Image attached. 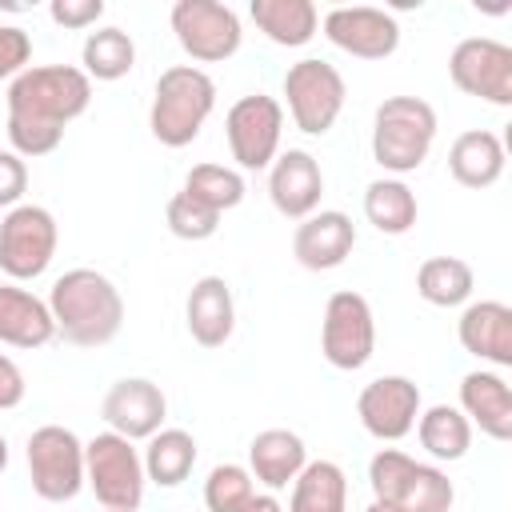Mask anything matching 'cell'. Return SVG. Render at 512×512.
<instances>
[{
  "label": "cell",
  "instance_id": "obj_1",
  "mask_svg": "<svg viewBox=\"0 0 512 512\" xmlns=\"http://www.w3.org/2000/svg\"><path fill=\"white\" fill-rule=\"evenodd\" d=\"M48 312L60 340L76 348H104L124 324V296L104 272L72 268L52 284Z\"/></svg>",
  "mask_w": 512,
  "mask_h": 512
},
{
  "label": "cell",
  "instance_id": "obj_2",
  "mask_svg": "<svg viewBox=\"0 0 512 512\" xmlns=\"http://www.w3.org/2000/svg\"><path fill=\"white\" fill-rule=\"evenodd\" d=\"M8 120L44 128V132H64L76 116L88 112L92 104V80L76 64H28L16 80H8Z\"/></svg>",
  "mask_w": 512,
  "mask_h": 512
},
{
  "label": "cell",
  "instance_id": "obj_3",
  "mask_svg": "<svg viewBox=\"0 0 512 512\" xmlns=\"http://www.w3.org/2000/svg\"><path fill=\"white\" fill-rule=\"evenodd\" d=\"M216 108V80L196 64H172L156 76L148 128L164 148H184L200 136Z\"/></svg>",
  "mask_w": 512,
  "mask_h": 512
},
{
  "label": "cell",
  "instance_id": "obj_4",
  "mask_svg": "<svg viewBox=\"0 0 512 512\" xmlns=\"http://www.w3.org/2000/svg\"><path fill=\"white\" fill-rule=\"evenodd\" d=\"M368 484L372 500L396 512H452L456 500V488L444 468L424 464L400 448H380L368 460Z\"/></svg>",
  "mask_w": 512,
  "mask_h": 512
},
{
  "label": "cell",
  "instance_id": "obj_5",
  "mask_svg": "<svg viewBox=\"0 0 512 512\" xmlns=\"http://www.w3.org/2000/svg\"><path fill=\"white\" fill-rule=\"evenodd\" d=\"M436 140V112L420 96H388L372 116V160L392 172H416Z\"/></svg>",
  "mask_w": 512,
  "mask_h": 512
},
{
  "label": "cell",
  "instance_id": "obj_6",
  "mask_svg": "<svg viewBox=\"0 0 512 512\" xmlns=\"http://www.w3.org/2000/svg\"><path fill=\"white\" fill-rule=\"evenodd\" d=\"M84 484L108 512H136L148 484L136 444L116 432H96L84 444Z\"/></svg>",
  "mask_w": 512,
  "mask_h": 512
},
{
  "label": "cell",
  "instance_id": "obj_7",
  "mask_svg": "<svg viewBox=\"0 0 512 512\" xmlns=\"http://www.w3.org/2000/svg\"><path fill=\"white\" fill-rule=\"evenodd\" d=\"M28 480L48 504L76 500L84 488V440L64 424H44L28 436Z\"/></svg>",
  "mask_w": 512,
  "mask_h": 512
},
{
  "label": "cell",
  "instance_id": "obj_8",
  "mask_svg": "<svg viewBox=\"0 0 512 512\" xmlns=\"http://www.w3.org/2000/svg\"><path fill=\"white\" fill-rule=\"evenodd\" d=\"M284 100H288V116L304 136H324L348 100V84L344 76L316 56H304L296 64H288L284 72Z\"/></svg>",
  "mask_w": 512,
  "mask_h": 512
},
{
  "label": "cell",
  "instance_id": "obj_9",
  "mask_svg": "<svg viewBox=\"0 0 512 512\" xmlns=\"http://www.w3.org/2000/svg\"><path fill=\"white\" fill-rule=\"evenodd\" d=\"M56 244H60L56 216L40 204H16L0 220V272L12 284L36 280L48 272Z\"/></svg>",
  "mask_w": 512,
  "mask_h": 512
},
{
  "label": "cell",
  "instance_id": "obj_10",
  "mask_svg": "<svg viewBox=\"0 0 512 512\" xmlns=\"http://www.w3.org/2000/svg\"><path fill=\"white\" fill-rule=\"evenodd\" d=\"M320 352L340 372H356V368H364L372 360V352H376V320H372V304L360 292L340 288V292L328 296L324 320H320Z\"/></svg>",
  "mask_w": 512,
  "mask_h": 512
},
{
  "label": "cell",
  "instance_id": "obj_11",
  "mask_svg": "<svg viewBox=\"0 0 512 512\" xmlns=\"http://www.w3.org/2000/svg\"><path fill=\"white\" fill-rule=\"evenodd\" d=\"M168 24L176 32V44L196 64H220L236 56L244 40L240 16L220 0H176L168 12Z\"/></svg>",
  "mask_w": 512,
  "mask_h": 512
},
{
  "label": "cell",
  "instance_id": "obj_12",
  "mask_svg": "<svg viewBox=\"0 0 512 512\" xmlns=\"http://www.w3.org/2000/svg\"><path fill=\"white\" fill-rule=\"evenodd\" d=\"M224 136H228V152L240 168H248V172L268 168L280 156L284 104L264 92L240 96L224 116Z\"/></svg>",
  "mask_w": 512,
  "mask_h": 512
},
{
  "label": "cell",
  "instance_id": "obj_13",
  "mask_svg": "<svg viewBox=\"0 0 512 512\" xmlns=\"http://www.w3.org/2000/svg\"><path fill=\"white\" fill-rule=\"evenodd\" d=\"M448 76L464 96L496 108L512 104V48L492 36H464L448 56Z\"/></svg>",
  "mask_w": 512,
  "mask_h": 512
},
{
  "label": "cell",
  "instance_id": "obj_14",
  "mask_svg": "<svg viewBox=\"0 0 512 512\" xmlns=\"http://www.w3.org/2000/svg\"><path fill=\"white\" fill-rule=\"evenodd\" d=\"M324 36L356 56V60H388L396 48H400V24L392 12L384 8H372V4H340V8H328L324 20H320Z\"/></svg>",
  "mask_w": 512,
  "mask_h": 512
},
{
  "label": "cell",
  "instance_id": "obj_15",
  "mask_svg": "<svg viewBox=\"0 0 512 512\" xmlns=\"http://www.w3.org/2000/svg\"><path fill=\"white\" fill-rule=\"evenodd\" d=\"M356 416L376 440H404L420 416V388L408 376H376L356 396Z\"/></svg>",
  "mask_w": 512,
  "mask_h": 512
},
{
  "label": "cell",
  "instance_id": "obj_16",
  "mask_svg": "<svg viewBox=\"0 0 512 512\" xmlns=\"http://www.w3.org/2000/svg\"><path fill=\"white\" fill-rule=\"evenodd\" d=\"M100 416H104L108 432H116V436H124V440L136 444V440H148L152 432L164 428L168 400H164L160 384H152L144 376H124V380H116L104 392Z\"/></svg>",
  "mask_w": 512,
  "mask_h": 512
},
{
  "label": "cell",
  "instance_id": "obj_17",
  "mask_svg": "<svg viewBox=\"0 0 512 512\" xmlns=\"http://www.w3.org/2000/svg\"><path fill=\"white\" fill-rule=\"evenodd\" d=\"M356 248V224L340 208H316L304 216L292 232V256L308 272H332L340 268Z\"/></svg>",
  "mask_w": 512,
  "mask_h": 512
},
{
  "label": "cell",
  "instance_id": "obj_18",
  "mask_svg": "<svg viewBox=\"0 0 512 512\" xmlns=\"http://www.w3.org/2000/svg\"><path fill=\"white\" fill-rule=\"evenodd\" d=\"M320 196H324V172L312 152L288 148L268 164V200L280 216L304 220L320 208Z\"/></svg>",
  "mask_w": 512,
  "mask_h": 512
},
{
  "label": "cell",
  "instance_id": "obj_19",
  "mask_svg": "<svg viewBox=\"0 0 512 512\" xmlns=\"http://www.w3.org/2000/svg\"><path fill=\"white\" fill-rule=\"evenodd\" d=\"M464 352L496 368H512V308L500 300H472L456 320Z\"/></svg>",
  "mask_w": 512,
  "mask_h": 512
},
{
  "label": "cell",
  "instance_id": "obj_20",
  "mask_svg": "<svg viewBox=\"0 0 512 512\" xmlns=\"http://www.w3.org/2000/svg\"><path fill=\"white\" fill-rule=\"evenodd\" d=\"M188 332L200 348H224L236 328V300L224 276H200L184 300Z\"/></svg>",
  "mask_w": 512,
  "mask_h": 512
},
{
  "label": "cell",
  "instance_id": "obj_21",
  "mask_svg": "<svg viewBox=\"0 0 512 512\" xmlns=\"http://www.w3.org/2000/svg\"><path fill=\"white\" fill-rule=\"evenodd\" d=\"M460 412L492 440H512V388L500 372H468L460 380Z\"/></svg>",
  "mask_w": 512,
  "mask_h": 512
},
{
  "label": "cell",
  "instance_id": "obj_22",
  "mask_svg": "<svg viewBox=\"0 0 512 512\" xmlns=\"http://www.w3.org/2000/svg\"><path fill=\"white\" fill-rule=\"evenodd\" d=\"M304 464H308V448L292 428H264L248 444V472L268 492L288 488Z\"/></svg>",
  "mask_w": 512,
  "mask_h": 512
},
{
  "label": "cell",
  "instance_id": "obj_23",
  "mask_svg": "<svg viewBox=\"0 0 512 512\" xmlns=\"http://www.w3.org/2000/svg\"><path fill=\"white\" fill-rule=\"evenodd\" d=\"M56 340V324L48 300L32 296L20 284H0V344L8 348H44Z\"/></svg>",
  "mask_w": 512,
  "mask_h": 512
},
{
  "label": "cell",
  "instance_id": "obj_24",
  "mask_svg": "<svg viewBox=\"0 0 512 512\" xmlns=\"http://www.w3.org/2000/svg\"><path fill=\"white\" fill-rule=\"evenodd\" d=\"M448 172L464 188H492L504 176V144L488 128H468L448 148Z\"/></svg>",
  "mask_w": 512,
  "mask_h": 512
},
{
  "label": "cell",
  "instance_id": "obj_25",
  "mask_svg": "<svg viewBox=\"0 0 512 512\" xmlns=\"http://www.w3.org/2000/svg\"><path fill=\"white\" fill-rule=\"evenodd\" d=\"M248 16L280 48H304L320 28V12L312 0H252Z\"/></svg>",
  "mask_w": 512,
  "mask_h": 512
},
{
  "label": "cell",
  "instance_id": "obj_26",
  "mask_svg": "<svg viewBox=\"0 0 512 512\" xmlns=\"http://www.w3.org/2000/svg\"><path fill=\"white\" fill-rule=\"evenodd\" d=\"M288 512H348V476L336 460H308L292 480Z\"/></svg>",
  "mask_w": 512,
  "mask_h": 512
},
{
  "label": "cell",
  "instance_id": "obj_27",
  "mask_svg": "<svg viewBox=\"0 0 512 512\" xmlns=\"http://www.w3.org/2000/svg\"><path fill=\"white\" fill-rule=\"evenodd\" d=\"M416 436H420V448L432 456V460H464L468 448H472V424L460 408L452 404H432V408H420L416 416Z\"/></svg>",
  "mask_w": 512,
  "mask_h": 512
},
{
  "label": "cell",
  "instance_id": "obj_28",
  "mask_svg": "<svg viewBox=\"0 0 512 512\" xmlns=\"http://www.w3.org/2000/svg\"><path fill=\"white\" fill-rule=\"evenodd\" d=\"M364 216L376 232L384 236H404L416 216H420V204H416V192L396 180V176H380L364 188Z\"/></svg>",
  "mask_w": 512,
  "mask_h": 512
},
{
  "label": "cell",
  "instance_id": "obj_29",
  "mask_svg": "<svg viewBox=\"0 0 512 512\" xmlns=\"http://www.w3.org/2000/svg\"><path fill=\"white\" fill-rule=\"evenodd\" d=\"M476 288V272L460 256H428L416 268V292L432 308H460Z\"/></svg>",
  "mask_w": 512,
  "mask_h": 512
},
{
  "label": "cell",
  "instance_id": "obj_30",
  "mask_svg": "<svg viewBox=\"0 0 512 512\" xmlns=\"http://www.w3.org/2000/svg\"><path fill=\"white\" fill-rule=\"evenodd\" d=\"M144 476L160 488H176L188 480L192 464H196V440L192 432L184 428H160L148 436V448H144Z\"/></svg>",
  "mask_w": 512,
  "mask_h": 512
},
{
  "label": "cell",
  "instance_id": "obj_31",
  "mask_svg": "<svg viewBox=\"0 0 512 512\" xmlns=\"http://www.w3.org/2000/svg\"><path fill=\"white\" fill-rule=\"evenodd\" d=\"M80 64L88 80H120L136 68V44L124 28H96L80 48Z\"/></svg>",
  "mask_w": 512,
  "mask_h": 512
},
{
  "label": "cell",
  "instance_id": "obj_32",
  "mask_svg": "<svg viewBox=\"0 0 512 512\" xmlns=\"http://www.w3.org/2000/svg\"><path fill=\"white\" fill-rule=\"evenodd\" d=\"M184 192L224 216L228 208H236L244 200V176L236 168H224V164H196L184 176Z\"/></svg>",
  "mask_w": 512,
  "mask_h": 512
},
{
  "label": "cell",
  "instance_id": "obj_33",
  "mask_svg": "<svg viewBox=\"0 0 512 512\" xmlns=\"http://www.w3.org/2000/svg\"><path fill=\"white\" fill-rule=\"evenodd\" d=\"M256 496V480L244 464H216L204 480V508L208 512H244Z\"/></svg>",
  "mask_w": 512,
  "mask_h": 512
},
{
  "label": "cell",
  "instance_id": "obj_34",
  "mask_svg": "<svg viewBox=\"0 0 512 512\" xmlns=\"http://www.w3.org/2000/svg\"><path fill=\"white\" fill-rule=\"evenodd\" d=\"M164 220H168V232L172 236H180V240H208V236H216V228H220V212H212L208 204H200V200H192L184 188L168 200V208H164Z\"/></svg>",
  "mask_w": 512,
  "mask_h": 512
},
{
  "label": "cell",
  "instance_id": "obj_35",
  "mask_svg": "<svg viewBox=\"0 0 512 512\" xmlns=\"http://www.w3.org/2000/svg\"><path fill=\"white\" fill-rule=\"evenodd\" d=\"M32 60V36L20 24H0V80H16Z\"/></svg>",
  "mask_w": 512,
  "mask_h": 512
},
{
  "label": "cell",
  "instance_id": "obj_36",
  "mask_svg": "<svg viewBox=\"0 0 512 512\" xmlns=\"http://www.w3.org/2000/svg\"><path fill=\"white\" fill-rule=\"evenodd\" d=\"M28 192V164L8 148L0 152V208H16Z\"/></svg>",
  "mask_w": 512,
  "mask_h": 512
},
{
  "label": "cell",
  "instance_id": "obj_37",
  "mask_svg": "<svg viewBox=\"0 0 512 512\" xmlns=\"http://www.w3.org/2000/svg\"><path fill=\"white\" fill-rule=\"evenodd\" d=\"M48 16L60 28H92L104 16V0H52Z\"/></svg>",
  "mask_w": 512,
  "mask_h": 512
},
{
  "label": "cell",
  "instance_id": "obj_38",
  "mask_svg": "<svg viewBox=\"0 0 512 512\" xmlns=\"http://www.w3.org/2000/svg\"><path fill=\"white\" fill-rule=\"evenodd\" d=\"M24 392H28V384H24L20 364L0 352V408H16L24 400Z\"/></svg>",
  "mask_w": 512,
  "mask_h": 512
},
{
  "label": "cell",
  "instance_id": "obj_39",
  "mask_svg": "<svg viewBox=\"0 0 512 512\" xmlns=\"http://www.w3.org/2000/svg\"><path fill=\"white\" fill-rule=\"evenodd\" d=\"M244 512H284V504L276 500V492H256Z\"/></svg>",
  "mask_w": 512,
  "mask_h": 512
},
{
  "label": "cell",
  "instance_id": "obj_40",
  "mask_svg": "<svg viewBox=\"0 0 512 512\" xmlns=\"http://www.w3.org/2000/svg\"><path fill=\"white\" fill-rule=\"evenodd\" d=\"M4 468H8V440L0 436V472H4Z\"/></svg>",
  "mask_w": 512,
  "mask_h": 512
},
{
  "label": "cell",
  "instance_id": "obj_41",
  "mask_svg": "<svg viewBox=\"0 0 512 512\" xmlns=\"http://www.w3.org/2000/svg\"><path fill=\"white\" fill-rule=\"evenodd\" d=\"M364 512H396V508H388V504H380V500H372Z\"/></svg>",
  "mask_w": 512,
  "mask_h": 512
},
{
  "label": "cell",
  "instance_id": "obj_42",
  "mask_svg": "<svg viewBox=\"0 0 512 512\" xmlns=\"http://www.w3.org/2000/svg\"><path fill=\"white\" fill-rule=\"evenodd\" d=\"M104 512H108V508H104Z\"/></svg>",
  "mask_w": 512,
  "mask_h": 512
}]
</instances>
